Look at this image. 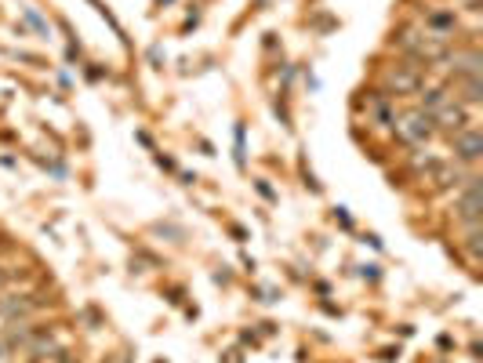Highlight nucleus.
I'll use <instances>...</instances> for the list:
<instances>
[{"label":"nucleus","instance_id":"20e7f679","mask_svg":"<svg viewBox=\"0 0 483 363\" xmlns=\"http://www.w3.org/2000/svg\"><path fill=\"white\" fill-rule=\"evenodd\" d=\"M479 189H476V182L469 185V193L465 197H461V218H465V222H476V215H479Z\"/></svg>","mask_w":483,"mask_h":363},{"label":"nucleus","instance_id":"f03ea898","mask_svg":"<svg viewBox=\"0 0 483 363\" xmlns=\"http://www.w3.org/2000/svg\"><path fill=\"white\" fill-rule=\"evenodd\" d=\"M432 124H439L444 131H454V135H458L461 127L469 124V117H465V110H461L458 102H444V105H439V110L432 113Z\"/></svg>","mask_w":483,"mask_h":363},{"label":"nucleus","instance_id":"f257e3e1","mask_svg":"<svg viewBox=\"0 0 483 363\" xmlns=\"http://www.w3.org/2000/svg\"><path fill=\"white\" fill-rule=\"evenodd\" d=\"M396 135H400L404 142H425L429 135H432V117L429 113H407V117H400L396 120Z\"/></svg>","mask_w":483,"mask_h":363},{"label":"nucleus","instance_id":"39448f33","mask_svg":"<svg viewBox=\"0 0 483 363\" xmlns=\"http://www.w3.org/2000/svg\"><path fill=\"white\" fill-rule=\"evenodd\" d=\"M0 356H4V345H0Z\"/></svg>","mask_w":483,"mask_h":363},{"label":"nucleus","instance_id":"7ed1b4c3","mask_svg":"<svg viewBox=\"0 0 483 363\" xmlns=\"http://www.w3.org/2000/svg\"><path fill=\"white\" fill-rule=\"evenodd\" d=\"M479 149H483L479 131H458V135H454V153H458L461 160H476Z\"/></svg>","mask_w":483,"mask_h":363}]
</instances>
